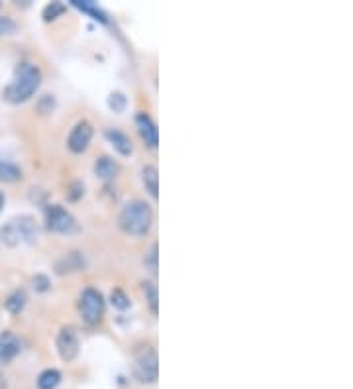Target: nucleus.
Listing matches in <instances>:
<instances>
[{
  "mask_svg": "<svg viewBox=\"0 0 353 389\" xmlns=\"http://www.w3.org/2000/svg\"><path fill=\"white\" fill-rule=\"evenodd\" d=\"M126 105H128V101H126V96L122 93H112L110 98H108V106L114 110V112H124Z\"/></svg>",
  "mask_w": 353,
  "mask_h": 389,
  "instance_id": "4be33fe9",
  "label": "nucleus"
},
{
  "mask_svg": "<svg viewBox=\"0 0 353 389\" xmlns=\"http://www.w3.org/2000/svg\"><path fill=\"white\" fill-rule=\"evenodd\" d=\"M28 303V295L24 289H16V291H12L8 297H6V301H4V307H6V311L10 313V315H20L22 311H24V307Z\"/></svg>",
  "mask_w": 353,
  "mask_h": 389,
  "instance_id": "f8f14e48",
  "label": "nucleus"
},
{
  "mask_svg": "<svg viewBox=\"0 0 353 389\" xmlns=\"http://www.w3.org/2000/svg\"><path fill=\"white\" fill-rule=\"evenodd\" d=\"M73 6L75 8H79V10L87 12V14H91V16H94V20H100L103 24L106 22V14H104L94 2H89V0H73Z\"/></svg>",
  "mask_w": 353,
  "mask_h": 389,
  "instance_id": "f3484780",
  "label": "nucleus"
},
{
  "mask_svg": "<svg viewBox=\"0 0 353 389\" xmlns=\"http://www.w3.org/2000/svg\"><path fill=\"white\" fill-rule=\"evenodd\" d=\"M22 352V340L12 330L0 332V364H10Z\"/></svg>",
  "mask_w": 353,
  "mask_h": 389,
  "instance_id": "1a4fd4ad",
  "label": "nucleus"
},
{
  "mask_svg": "<svg viewBox=\"0 0 353 389\" xmlns=\"http://www.w3.org/2000/svg\"><path fill=\"white\" fill-rule=\"evenodd\" d=\"M81 315L87 325H96L103 318L104 299L94 287H87L81 295Z\"/></svg>",
  "mask_w": 353,
  "mask_h": 389,
  "instance_id": "423d86ee",
  "label": "nucleus"
},
{
  "mask_svg": "<svg viewBox=\"0 0 353 389\" xmlns=\"http://www.w3.org/2000/svg\"><path fill=\"white\" fill-rule=\"evenodd\" d=\"M2 240L10 248H18V246H28L38 240V226L31 216H18L12 219L2 226Z\"/></svg>",
  "mask_w": 353,
  "mask_h": 389,
  "instance_id": "7ed1b4c3",
  "label": "nucleus"
},
{
  "mask_svg": "<svg viewBox=\"0 0 353 389\" xmlns=\"http://www.w3.org/2000/svg\"><path fill=\"white\" fill-rule=\"evenodd\" d=\"M144 293H146L147 303H149V307H151L153 315H157V287H156V284L146 281V284H144Z\"/></svg>",
  "mask_w": 353,
  "mask_h": 389,
  "instance_id": "aec40b11",
  "label": "nucleus"
},
{
  "mask_svg": "<svg viewBox=\"0 0 353 389\" xmlns=\"http://www.w3.org/2000/svg\"><path fill=\"white\" fill-rule=\"evenodd\" d=\"M4 386H6V381H4V378H2V374H0V389H4Z\"/></svg>",
  "mask_w": 353,
  "mask_h": 389,
  "instance_id": "a878e982",
  "label": "nucleus"
},
{
  "mask_svg": "<svg viewBox=\"0 0 353 389\" xmlns=\"http://www.w3.org/2000/svg\"><path fill=\"white\" fill-rule=\"evenodd\" d=\"M106 138L114 146L118 154H122V156H130L132 154V142H130V138L126 136L124 132H120L116 128H110V130H106Z\"/></svg>",
  "mask_w": 353,
  "mask_h": 389,
  "instance_id": "9b49d317",
  "label": "nucleus"
},
{
  "mask_svg": "<svg viewBox=\"0 0 353 389\" xmlns=\"http://www.w3.org/2000/svg\"><path fill=\"white\" fill-rule=\"evenodd\" d=\"M94 173L98 175L100 179L104 181H110V179L116 177V173H118V163H116L114 159L110 158H98L96 159V163H94Z\"/></svg>",
  "mask_w": 353,
  "mask_h": 389,
  "instance_id": "4468645a",
  "label": "nucleus"
},
{
  "mask_svg": "<svg viewBox=\"0 0 353 389\" xmlns=\"http://www.w3.org/2000/svg\"><path fill=\"white\" fill-rule=\"evenodd\" d=\"M134 374L142 383H153V381H157V376H159V360H157L156 348L146 346L135 354Z\"/></svg>",
  "mask_w": 353,
  "mask_h": 389,
  "instance_id": "39448f33",
  "label": "nucleus"
},
{
  "mask_svg": "<svg viewBox=\"0 0 353 389\" xmlns=\"http://www.w3.org/2000/svg\"><path fill=\"white\" fill-rule=\"evenodd\" d=\"M61 383V374L57 369H45L38 378V389H55Z\"/></svg>",
  "mask_w": 353,
  "mask_h": 389,
  "instance_id": "dca6fc26",
  "label": "nucleus"
},
{
  "mask_svg": "<svg viewBox=\"0 0 353 389\" xmlns=\"http://www.w3.org/2000/svg\"><path fill=\"white\" fill-rule=\"evenodd\" d=\"M42 85V71L31 64H20L16 69V75L10 81V85L4 89V101L12 105L26 103L28 98L36 95V91Z\"/></svg>",
  "mask_w": 353,
  "mask_h": 389,
  "instance_id": "f257e3e1",
  "label": "nucleus"
},
{
  "mask_svg": "<svg viewBox=\"0 0 353 389\" xmlns=\"http://www.w3.org/2000/svg\"><path fill=\"white\" fill-rule=\"evenodd\" d=\"M31 284H33V287H36V291H47V289H50V279L42 274L36 275Z\"/></svg>",
  "mask_w": 353,
  "mask_h": 389,
  "instance_id": "b1692460",
  "label": "nucleus"
},
{
  "mask_svg": "<svg viewBox=\"0 0 353 389\" xmlns=\"http://www.w3.org/2000/svg\"><path fill=\"white\" fill-rule=\"evenodd\" d=\"M63 12H65V4H61V2H52V4H47L43 8V20H55V18L61 16Z\"/></svg>",
  "mask_w": 353,
  "mask_h": 389,
  "instance_id": "6ab92c4d",
  "label": "nucleus"
},
{
  "mask_svg": "<svg viewBox=\"0 0 353 389\" xmlns=\"http://www.w3.org/2000/svg\"><path fill=\"white\" fill-rule=\"evenodd\" d=\"M146 263L149 265V270H151V272H156L157 270V244L151 246V252H149V258L146 260Z\"/></svg>",
  "mask_w": 353,
  "mask_h": 389,
  "instance_id": "393cba45",
  "label": "nucleus"
},
{
  "mask_svg": "<svg viewBox=\"0 0 353 389\" xmlns=\"http://www.w3.org/2000/svg\"><path fill=\"white\" fill-rule=\"evenodd\" d=\"M2 207H4V195L0 193V211H2Z\"/></svg>",
  "mask_w": 353,
  "mask_h": 389,
  "instance_id": "bb28decb",
  "label": "nucleus"
},
{
  "mask_svg": "<svg viewBox=\"0 0 353 389\" xmlns=\"http://www.w3.org/2000/svg\"><path fill=\"white\" fill-rule=\"evenodd\" d=\"M65 267H61V270H57L59 274H65V272H75V270H83L84 267V260L81 258V254L79 252H73V254H69L65 260Z\"/></svg>",
  "mask_w": 353,
  "mask_h": 389,
  "instance_id": "a211bd4d",
  "label": "nucleus"
},
{
  "mask_svg": "<svg viewBox=\"0 0 353 389\" xmlns=\"http://www.w3.org/2000/svg\"><path fill=\"white\" fill-rule=\"evenodd\" d=\"M57 350H59V356L65 362H73L77 358V354H79V337H77L73 326H63L59 337H57Z\"/></svg>",
  "mask_w": 353,
  "mask_h": 389,
  "instance_id": "0eeeda50",
  "label": "nucleus"
},
{
  "mask_svg": "<svg viewBox=\"0 0 353 389\" xmlns=\"http://www.w3.org/2000/svg\"><path fill=\"white\" fill-rule=\"evenodd\" d=\"M151 224H153V211L144 200H132L120 212V226L130 236H146Z\"/></svg>",
  "mask_w": 353,
  "mask_h": 389,
  "instance_id": "f03ea898",
  "label": "nucleus"
},
{
  "mask_svg": "<svg viewBox=\"0 0 353 389\" xmlns=\"http://www.w3.org/2000/svg\"><path fill=\"white\" fill-rule=\"evenodd\" d=\"M22 179V169L18 166H14L10 161H4L0 159V181L4 183H14V181H20Z\"/></svg>",
  "mask_w": 353,
  "mask_h": 389,
  "instance_id": "2eb2a0df",
  "label": "nucleus"
},
{
  "mask_svg": "<svg viewBox=\"0 0 353 389\" xmlns=\"http://www.w3.org/2000/svg\"><path fill=\"white\" fill-rule=\"evenodd\" d=\"M16 30H18V24L12 20L10 16H0V38L12 36Z\"/></svg>",
  "mask_w": 353,
  "mask_h": 389,
  "instance_id": "412c9836",
  "label": "nucleus"
},
{
  "mask_svg": "<svg viewBox=\"0 0 353 389\" xmlns=\"http://www.w3.org/2000/svg\"><path fill=\"white\" fill-rule=\"evenodd\" d=\"M45 226L47 230L55 232V234H77L81 230L79 222L67 209H63L61 205H52L45 211Z\"/></svg>",
  "mask_w": 353,
  "mask_h": 389,
  "instance_id": "20e7f679",
  "label": "nucleus"
},
{
  "mask_svg": "<svg viewBox=\"0 0 353 389\" xmlns=\"http://www.w3.org/2000/svg\"><path fill=\"white\" fill-rule=\"evenodd\" d=\"M91 140H93V126L87 120H83L71 130V134L67 138V146L73 154H83L91 144Z\"/></svg>",
  "mask_w": 353,
  "mask_h": 389,
  "instance_id": "6e6552de",
  "label": "nucleus"
},
{
  "mask_svg": "<svg viewBox=\"0 0 353 389\" xmlns=\"http://www.w3.org/2000/svg\"><path fill=\"white\" fill-rule=\"evenodd\" d=\"M135 124H137V130H140V136L144 138V142H146L147 146L157 147V144H159V132H157L156 122L146 112H142V115L135 116Z\"/></svg>",
  "mask_w": 353,
  "mask_h": 389,
  "instance_id": "9d476101",
  "label": "nucleus"
},
{
  "mask_svg": "<svg viewBox=\"0 0 353 389\" xmlns=\"http://www.w3.org/2000/svg\"><path fill=\"white\" fill-rule=\"evenodd\" d=\"M142 181L146 185V191L157 199L159 197V173H157L156 166H146L142 169Z\"/></svg>",
  "mask_w": 353,
  "mask_h": 389,
  "instance_id": "ddd939ff",
  "label": "nucleus"
},
{
  "mask_svg": "<svg viewBox=\"0 0 353 389\" xmlns=\"http://www.w3.org/2000/svg\"><path fill=\"white\" fill-rule=\"evenodd\" d=\"M110 299H112V305H114L116 309H120V311H124V309L130 307V299H128L124 291H120V289H114L112 295H110Z\"/></svg>",
  "mask_w": 353,
  "mask_h": 389,
  "instance_id": "5701e85b",
  "label": "nucleus"
}]
</instances>
